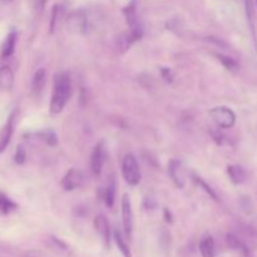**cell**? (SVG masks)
Here are the masks:
<instances>
[{
	"instance_id": "cell-1",
	"label": "cell",
	"mask_w": 257,
	"mask_h": 257,
	"mask_svg": "<svg viewBox=\"0 0 257 257\" xmlns=\"http://www.w3.org/2000/svg\"><path fill=\"white\" fill-rule=\"evenodd\" d=\"M72 93V80L67 72L57 73L53 83V94L50 100V112L58 114L64 109Z\"/></svg>"
},
{
	"instance_id": "cell-17",
	"label": "cell",
	"mask_w": 257,
	"mask_h": 257,
	"mask_svg": "<svg viewBox=\"0 0 257 257\" xmlns=\"http://www.w3.org/2000/svg\"><path fill=\"white\" fill-rule=\"evenodd\" d=\"M200 251L202 257H215L216 247H215V241H213L212 236L207 235L201 240Z\"/></svg>"
},
{
	"instance_id": "cell-11",
	"label": "cell",
	"mask_w": 257,
	"mask_h": 257,
	"mask_svg": "<svg viewBox=\"0 0 257 257\" xmlns=\"http://www.w3.org/2000/svg\"><path fill=\"white\" fill-rule=\"evenodd\" d=\"M94 228L97 231L98 235L102 237L103 242L107 247H109L110 243V227L109 223H108L107 217L104 215H98L94 218Z\"/></svg>"
},
{
	"instance_id": "cell-14",
	"label": "cell",
	"mask_w": 257,
	"mask_h": 257,
	"mask_svg": "<svg viewBox=\"0 0 257 257\" xmlns=\"http://www.w3.org/2000/svg\"><path fill=\"white\" fill-rule=\"evenodd\" d=\"M15 44H17V32H15V30H12V32L7 35L4 43H3L2 58L7 59V58L12 57V55L14 54Z\"/></svg>"
},
{
	"instance_id": "cell-27",
	"label": "cell",
	"mask_w": 257,
	"mask_h": 257,
	"mask_svg": "<svg viewBox=\"0 0 257 257\" xmlns=\"http://www.w3.org/2000/svg\"><path fill=\"white\" fill-rule=\"evenodd\" d=\"M47 4V0H34V7L37 12H43Z\"/></svg>"
},
{
	"instance_id": "cell-2",
	"label": "cell",
	"mask_w": 257,
	"mask_h": 257,
	"mask_svg": "<svg viewBox=\"0 0 257 257\" xmlns=\"http://www.w3.org/2000/svg\"><path fill=\"white\" fill-rule=\"evenodd\" d=\"M122 176L124 178L125 182L130 186H137L141 181V171L140 165L137 162V158L128 153L125 157L123 158L122 162Z\"/></svg>"
},
{
	"instance_id": "cell-30",
	"label": "cell",
	"mask_w": 257,
	"mask_h": 257,
	"mask_svg": "<svg viewBox=\"0 0 257 257\" xmlns=\"http://www.w3.org/2000/svg\"><path fill=\"white\" fill-rule=\"evenodd\" d=\"M4 2H12V0H4Z\"/></svg>"
},
{
	"instance_id": "cell-26",
	"label": "cell",
	"mask_w": 257,
	"mask_h": 257,
	"mask_svg": "<svg viewBox=\"0 0 257 257\" xmlns=\"http://www.w3.org/2000/svg\"><path fill=\"white\" fill-rule=\"evenodd\" d=\"M25 161V151L23 147H18L17 155H15V162L23 163Z\"/></svg>"
},
{
	"instance_id": "cell-12",
	"label": "cell",
	"mask_w": 257,
	"mask_h": 257,
	"mask_svg": "<svg viewBox=\"0 0 257 257\" xmlns=\"http://www.w3.org/2000/svg\"><path fill=\"white\" fill-rule=\"evenodd\" d=\"M123 14H124L125 22H127L130 29L143 30L142 25H141V23H140V19H138L137 5H136V2H132L131 4H128L127 7L123 9Z\"/></svg>"
},
{
	"instance_id": "cell-4",
	"label": "cell",
	"mask_w": 257,
	"mask_h": 257,
	"mask_svg": "<svg viewBox=\"0 0 257 257\" xmlns=\"http://www.w3.org/2000/svg\"><path fill=\"white\" fill-rule=\"evenodd\" d=\"M65 27L73 34H84L88 30L87 15L82 10L72 12L65 19Z\"/></svg>"
},
{
	"instance_id": "cell-6",
	"label": "cell",
	"mask_w": 257,
	"mask_h": 257,
	"mask_svg": "<svg viewBox=\"0 0 257 257\" xmlns=\"http://www.w3.org/2000/svg\"><path fill=\"white\" fill-rule=\"evenodd\" d=\"M83 182H84V176L80 171L72 168L65 173V176L62 180V187L65 191H74L77 188L82 187Z\"/></svg>"
},
{
	"instance_id": "cell-3",
	"label": "cell",
	"mask_w": 257,
	"mask_h": 257,
	"mask_svg": "<svg viewBox=\"0 0 257 257\" xmlns=\"http://www.w3.org/2000/svg\"><path fill=\"white\" fill-rule=\"evenodd\" d=\"M210 115L213 122L220 128H232L236 123V114L231 108L215 107L210 110Z\"/></svg>"
},
{
	"instance_id": "cell-25",
	"label": "cell",
	"mask_w": 257,
	"mask_h": 257,
	"mask_svg": "<svg viewBox=\"0 0 257 257\" xmlns=\"http://www.w3.org/2000/svg\"><path fill=\"white\" fill-rule=\"evenodd\" d=\"M43 137V140L47 142V145L49 146H57V136H55V133L53 132V131H47V132L42 133L40 135Z\"/></svg>"
},
{
	"instance_id": "cell-8",
	"label": "cell",
	"mask_w": 257,
	"mask_h": 257,
	"mask_svg": "<svg viewBox=\"0 0 257 257\" xmlns=\"http://www.w3.org/2000/svg\"><path fill=\"white\" fill-rule=\"evenodd\" d=\"M143 35V30H132L128 29V32L123 33L119 38H118L117 47L120 53H124L125 50L130 49L136 42L141 40Z\"/></svg>"
},
{
	"instance_id": "cell-19",
	"label": "cell",
	"mask_w": 257,
	"mask_h": 257,
	"mask_svg": "<svg viewBox=\"0 0 257 257\" xmlns=\"http://www.w3.org/2000/svg\"><path fill=\"white\" fill-rule=\"evenodd\" d=\"M103 200H104L105 206L108 208H112L114 206L115 201V181L110 180V182L108 183V186L105 187L104 193H103Z\"/></svg>"
},
{
	"instance_id": "cell-10",
	"label": "cell",
	"mask_w": 257,
	"mask_h": 257,
	"mask_svg": "<svg viewBox=\"0 0 257 257\" xmlns=\"http://www.w3.org/2000/svg\"><path fill=\"white\" fill-rule=\"evenodd\" d=\"M168 173H170L171 178H172L173 183L177 188H183L186 183L185 171H183L182 163L177 160H172L168 165Z\"/></svg>"
},
{
	"instance_id": "cell-23",
	"label": "cell",
	"mask_w": 257,
	"mask_h": 257,
	"mask_svg": "<svg viewBox=\"0 0 257 257\" xmlns=\"http://www.w3.org/2000/svg\"><path fill=\"white\" fill-rule=\"evenodd\" d=\"M193 180H195V182L197 183V185L200 186V187H202V190L205 191V192L207 193L208 196H211V197H212L213 200H215V201H218V197H217V195H216V192H215V191H213L212 188H211L210 186H208L207 183L205 182V181H203V180H201L200 177H193Z\"/></svg>"
},
{
	"instance_id": "cell-21",
	"label": "cell",
	"mask_w": 257,
	"mask_h": 257,
	"mask_svg": "<svg viewBox=\"0 0 257 257\" xmlns=\"http://www.w3.org/2000/svg\"><path fill=\"white\" fill-rule=\"evenodd\" d=\"M113 238H114L115 243H117L118 248H119V251L122 252L123 257H132V255H131L130 247H128V245L125 243L124 238H123V236L120 235L119 231L114 230V232H113Z\"/></svg>"
},
{
	"instance_id": "cell-7",
	"label": "cell",
	"mask_w": 257,
	"mask_h": 257,
	"mask_svg": "<svg viewBox=\"0 0 257 257\" xmlns=\"http://www.w3.org/2000/svg\"><path fill=\"white\" fill-rule=\"evenodd\" d=\"M105 161V148L104 143H98L94 147L92 152V157H90V168L94 176H99L102 173L103 165Z\"/></svg>"
},
{
	"instance_id": "cell-16",
	"label": "cell",
	"mask_w": 257,
	"mask_h": 257,
	"mask_svg": "<svg viewBox=\"0 0 257 257\" xmlns=\"http://www.w3.org/2000/svg\"><path fill=\"white\" fill-rule=\"evenodd\" d=\"M227 173L230 180L232 181V183H235V185H241V183H243L246 181V172L241 166H228Z\"/></svg>"
},
{
	"instance_id": "cell-9",
	"label": "cell",
	"mask_w": 257,
	"mask_h": 257,
	"mask_svg": "<svg viewBox=\"0 0 257 257\" xmlns=\"http://www.w3.org/2000/svg\"><path fill=\"white\" fill-rule=\"evenodd\" d=\"M15 117H17V110L12 113L8 118L7 123L3 125V128L0 130V153L4 152L5 148L8 147V145L10 143V140H12L13 132H14V122Z\"/></svg>"
},
{
	"instance_id": "cell-20",
	"label": "cell",
	"mask_w": 257,
	"mask_h": 257,
	"mask_svg": "<svg viewBox=\"0 0 257 257\" xmlns=\"http://www.w3.org/2000/svg\"><path fill=\"white\" fill-rule=\"evenodd\" d=\"M15 210H17V205L5 193L0 191V213L9 215V213H12Z\"/></svg>"
},
{
	"instance_id": "cell-5",
	"label": "cell",
	"mask_w": 257,
	"mask_h": 257,
	"mask_svg": "<svg viewBox=\"0 0 257 257\" xmlns=\"http://www.w3.org/2000/svg\"><path fill=\"white\" fill-rule=\"evenodd\" d=\"M122 222L123 230H124L125 235H132L133 225H135V217H133L132 203H131L130 196H128L127 193H124L122 198Z\"/></svg>"
},
{
	"instance_id": "cell-24",
	"label": "cell",
	"mask_w": 257,
	"mask_h": 257,
	"mask_svg": "<svg viewBox=\"0 0 257 257\" xmlns=\"http://www.w3.org/2000/svg\"><path fill=\"white\" fill-rule=\"evenodd\" d=\"M245 5H246V13H247V19L248 23H250L251 30H252V34L255 37V32H253V9H252V0H245Z\"/></svg>"
},
{
	"instance_id": "cell-29",
	"label": "cell",
	"mask_w": 257,
	"mask_h": 257,
	"mask_svg": "<svg viewBox=\"0 0 257 257\" xmlns=\"http://www.w3.org/2000/svg\"><path fill=\"white\" fill-rule=\"evenodd\" d=\"M165 217H166V221H167V222H172V215H171V212H170V211H168L167 210V208H166V210H165Z\"/></svg>"
},
{
	"instance_id": "cell-31",
	"label": "cell",
	"mask_w": 257,
	"mask_h": 257,
	"mask_svg": "<svg viewBox=\"0 0 257 257\" xmlns=\"http://www.w3.org/2000/svg\"><path fill=\"white\" fill-rule=\"evenodd\" d=\"M256 4H257V0H256Z\"/></svg>"
},
{
	"instance_id": "cell-28",
	"label": "cell",
	"mask_w": 257,
	"mask_h": 257,
	"mask_svg": "<svg viewBox=\"0 0 257 257\" xmlns=\"http://www.w3.org/2000/svg\"><path fill=\"white\" fill-rule=\"evenodd\" d=\"M162 75L167 82H172V73H171V70L168 69V68H163Z\"/></svg>"
},
{
	"instance_id": "cell-13",
	"label": "cell",
	"mask_w": 257,
	"mask_h": 257,
	"mask_svg": "<svg viewBox=\"0 0 257 257\" xmlns=\"http://www.w3.org/2000/svg\"><path fill=\"white\" fill-rule=\"evenodd\" d=\"M14 87V72L9 65L0 67V88L4 90H12Z\"/></svg>"
},
{
	"instance_id": "cell-15",
	"label": "cell",
	"mask_w": 257,
	"mask_h": 257,
	"mask_svg": "<svg viewBox=\"0 0 257 257\" xmlns=\"http://www.w3.org/2000/svg\"><path fill=\"white\" fill-rule=\"evenodd\" d=\"M45 83H47V72H45L44 68H40L35 72L34 77H33V83H32V88L33 92L35 94H39L45 87Z\"/></svg>"
},
{
	"instance_id": "cell-18",
	"label": "cell",
	"mask_w": 257,
	"mask_h": 257,
	"mask_svg": "<svg viewBox=\"0 0 257 257\" xmlns=\"http://www.w3.org/2000/svg\"><path fill=\"white\" fill-rule=\"evenodd\" d=\"M63 15H64V8L62 5H54L52 10V18H50V24H49V32L54 34L55 29L59 25L60 20H62Z\"/></svg>"
},
{
	"instance_id": "cell-22",
	"label": "cell",
	"mask_w": 257,
	"mask_h": 257,
	"mask_svg": "<svg viewBox=\"0 0 257 257\" xmlns=\"http://www.w3.org/2000/svg\"><path fill=\"white\" fill-rule=\"evenodd\" d=\"M216 57H217V59L222 63L223 67H225L227 70H230V72H237L238 68H240L238 67V63L236 62L233 58L227 57V55H223V54H216Z\"/></svg>"
}]
</instances>
